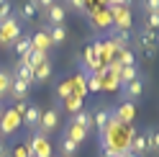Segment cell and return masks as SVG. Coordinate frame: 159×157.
Returning a JSON list of instances; mask_svg holds the SVG:
<instances>
[{
	"label": "cell",
	"mask_w": 159,
	"mask_h": 157,
	"mask_svg": "<svg viewBox=\"0 0 159 157\" xmlns=\"http://www.w3.org/2000/svg\"><path fill=\"white\" fill-rule=\"evenodd\" d=\"M23 36V28H21V21L18 18H8V21L0 23V46H13L18 39Z\"/></svg>",
	"instance_id": "obj_1"
},
{
	"label": "cell",
	"mask_w": 159,
	"mask_h": 157,
	"mask_svg": "<svg viewBox=\"0 0 159 157\" xmlns=\"http://www.w3.org/2000/svg\"><path fill=\"white\" fill-rule=\"evenodd\" d=\"M28 90H31V85H28L26 80H18V77H13L11 95L16 98V101H26V98H28Z\"/></svg>",
	"instance_id": "obj_10"
},
{
	"label": "cell",
	"mask_w": 159,
	"mask_h": 157,
	"mask_svg": "<svg viewBox=\"0 0 159 157\" xmlns=\"http://www.w3.org/2000/svg\"><path fill=\"white\" fill-rule=\"evenodd\" d=\"M136 77H139V70H136V64H131V67H121L116 80H121V85H126V83L136 80Z\"/></svg>",
	"instance_id": "obj_22"
},
{
	"label": "cell",
	"mask_w": 159,
	"mask_h": 157,
	"mask_svg": "<svg viewBox=\"0 0 159 157\" xmlns=\"http://www.w3.org/2000/svg\"><path fill=\"white\" fill-rule=\"evenodd\" d=\"M8 157H11V155H8Z\"/></svg>",
	"instance_id": "obj_39"
},
{
	"label": "cell",
	"mask_w": 159,
	"mask_h": 157,
	"mask_svg": "<svg viewBox=\"0 0 159 157\" xmlns=\"http://www.w3.org/2000/svg\"><path fill=\"white\" fill-rule=\"evenodd\" d=\"M111 16H113V26L118 31H128V28H131V11H128V8H123V5L111 8Z\"/></svg>",
	"instance_id": "obj_4"
},
{
	"label": "cell",
	"mask_w": 159,
	"mask_h": 157,
	"mask_svg": "<svg viewBox=\"0 0 159 157\" xmlns=\"http://www.w3.org/2000/svg\"><path fill=\"white\" fill-rule=\"evenodd\" d=\"M144 11L146 13H159V0H144Z\"/></svg>",
	"instance_id": "obj_31"
},
{
	"label": "cell",
	"mask_w": 159,
	"mask_h": 157,
	"mask_svg": "<svg viewBox=\"0 0 159 157\" xmlns=\"http://www.w3.org/2000/svg\"><path fill=\"white\" fill-rule=\"evenodd\" d=\"M21 126H23V119H21L13 108H5V111H3V116H0V134H3V136L16 134Z\"/></svg>",
	"instance_id": "obj_2"
},
{
	"label": "cell",
	"mask_w": 159,
	"mask_h": 157,
	"mask_svg": "<svg viewBox=\"0 0 159 157\" xmlns=\"http://www.w3.org/2000/svg\"><path fill=\"white\" fill-rule=\"evenodd\" d=\"M57 124H59V108L54 106V108H49V111L41 113V121H39L36 131L41 134V136H46L49 131H54V129H57Z\"/></svg>",
	"instance_id": "obj_3"
},
{
	"label": "cell",
	"mask_w": 159,
	"mask_h": 157,
	"mask_svg": "<svg viewBox=\"0 0 159 157\" xmlns=\"http://www.w3.org/2000/svg\"><path fill=\"white\" fill-rule=\"evenodd\" d=\"M121 67H131L134 64V54H131V49H123V52H118V59H116Z\"/></svg>",
	"instance_id": "obj_27"
},
{
	"label": "cell",
	"mask_w": 159,
	"mask_h": 157,
	"mask_svg": "<svg viewBox=\"0 0 159 157\" xmlns=\"http://www.w3.org/2000/svg\"><path fill=\"white\" fill-rule=\"evenodd\" d=\"M21 59H26L28 67L36 70V67H41L44 62H49V54H46V52H39V49H31V52H28L26 57H21Z\"/></svg>",
	"instance_id": "obj_12"
},
{
	"label": "cell",
	"mask_w": 159,
	"mask_h": 157,
	"mask_svg": "<svg viewBox=\"0 0 159 157\" xmlns=\"http://www.w3.org/2000/svg\"><path fill=\"white\" fill-rule=\"evenodd\" d=\"M146 28L149 31H159V13H149V18H146Z\"/></svg>",
	"instance_id": "obj_30"
},
{
	"label": "cell",
	"mask_w": 159,
	"mask_h": 157,
	"mask_svg": "<svg viewBox=\"0 0 159 157\" xmlns=\"http://www.w3.org/2000/svg\"><path fill=\"white\" fill-rule=\"evenodd\" d=\"M16 77H18V80H26L28 85H34V70L28 67L26 59H18L16 62Z\"/></svg>",
	"instance_id": "obj_14"
},
{
	"label": "cell",
	"mask_w": 159,
	"mask_h": 157,
	"mask_svg": "<svg viewBox=\"0 0 159 157\" xmlns=\"http://www.w3.org/2000/svg\"><path fill=\"white\" fill-rule=\"evenodd\" d=\"M49 75H52V62H44L41 67H36V70H34V83L44 85L49 80Z\"/></svg>",
	"instance_id": "obj_21"
},
{
	"label": "cell",
	"mask_w": 159,
	"mask_h": 157,
	"mask_svg": "<svg viewBox=\"0 0 159 157\" xmlns=\"http://www.w3.org/2000/svg\"><path fill=\"white\" fill-rule=\"evenodd\" d=\"M11 13H13V5H11V0H5V3L0 5V23L8 21V18H11Z\"/></svg>",
	"instance_id": "obj_29"
},
{
	"label": "cell",
	"mask_w": 159,
	"mask_h": 157,
	"mask_svg": "<svg viewBox=\"0 0 159 157\" xmlns=\"http://www.w3.org/2000/svg\"><path fill=\"white\" fill-rule=\"evenodd\" d=\"M13 157H31V155H28V150H26V147H18Z\"/></svg>",
	"instance_id": "obj_35"
},
{
	"label": "cell",
	"mask_w": 159,
	"mask_h": 157,
	"mask_svg": "<svg viewBox=\"0 0 159 157\" xmlns=\"http://www.w3.org/2000/svg\"><path fill=\"white\" fill-rule=\"evenodd\" d=\"M113 113H116V119L121 121V124H131V121H134V116H136V106H134L131 101H126V103L118 106Z\"/></svg>",
	"instance_id": "obj_8"
},
{
	"label": "cell",
	"mask_w": 159,
	"mask_h": 157,
	"mask_svg": "<svg viewBox=\"0 0 159 157\" xmlns=\"http://www.w3.org/2000/svg\"><path fill=\"white\" fill-rule=\"evenodd\" d=\"M11 85H13V75L8 70H0V101L11 93Z\"/></svg>",
	"instance_id": "obj_23"
},
{
	"label": "cell",
	"mask_w": 159,
	"mask_h": 157,
	"mask_svg": "<svg viewBox=\"0 0 159 157\" xmlns=\"http://www.w3.org/2000/svg\"><path fill=\"white\" fill-rule=\"evenodd\" d=\"M36 13H39V8H36L34 3H28V0H26L23 8H21V18H23V21H34Z\"/></svg>",
	"instance_id": "obj_26"
},
{
	"label": "cell",
	"mask_w": 159,
	"mask_h": 157,
	"mask_svg": "<svg viewBox=\"0 0 159 157\" xmlns=\"http://www.w3.org/2000/svg\"><path fill=\"white\" fill-rule=\"evenodd\" d=\"M69 121H75L77 126H82V129H85L87 134H90V131L95 129V126H93V113H90V111H85V108H82V111H77V113H75Z\"/></svg>",
	"instance_id": "obj_11"
},
{
	"label": "cell",
	"mask_w": 159,
	"mask_h": 157,
	"mask_svg": "<svg viewBox=\"0 0 159 157\" xmlns=\"http://www.w3.org/2000/svg\"><path fill=\"white\" fill-rule=\"evenodd\" d=\"M77 142H72V139H67V136H64V139L62 142H59V152H62V157H75L77 155Z\"/></svg>",
	"instance_id": "obj_24"
},
{
	"label": "cell",
	"mask_w": 159,
	"mask_h": 157,
	"mask_svg": "<svg viewBox=\"0 0 159 157\" xmlns=\"http://www.w3.org/2000/svg\"><path fill=\"white\" fill-rule=\"evenodd\" d=\"M26 108H28V103H26V101H18V103H16V108H13V111H16L18 116H23V113H26Z\"/></svg>",
	"instance_id": "obj_33"
},
{
	"label": "cell",
	"mask_w": 159,
	"mask_h": 157,
	"mask_svg": "<svg viewBox=\"0 0 159 157\" xmlns=\"http://www.w3.org/2000/svg\"><path fill=\"white\" fill-rule=\"evenodd\" d=\"M0 157H8V144L0 139Z\"/></svg>",
	"instance_id": "obj_36"
},
{
	"label": "cell",
	"mask_w": 159,
	"mask_h": 157,
	"mask_svg": "<svg viewBox=\"0 0 159 157\" xmlns=\"http://www.w3.org/2000/svg\"><path fill=\"white\" fill-rule=\"evenodd\" d=\"M13 49H16V57H18V59H21V57H26V54L34 49V46H31V36H21V39L13 44Z\"/></svg>",
	"instance_id": "obj_20"
},
{
	"label": "cell",
	"mask_w": 159,
	"mask_h": 157,
	"mask_svg": "<svg viewBox=\"0 0 159 157\" xmlns=\"http://www.w3.org/2000/svg\"><path fill=\"white\" fill-rule=\"evenodd\" d=\"M64 136H67V139H72V142H82V139H87V131L82 129V126H77L75 121H69L67 124V131H64Z\"/></svg>",
	"instance_id": "obj_15"
},
{
	"label": "cell",
	"mask_w": 159,
	"mask_h": 157,
	"mask_svg": "<svg viewBox=\"0 0 159 157\" xmlns=\"http://www.w3.org/2000/svg\"><path fill=\"white\" fill-rule=\"evenodd\" d=\"M46 18H49V26H64V18H67V8H64L62 3H54V5L46 11Z\"/></svg>",
	"instance_id": "obj_6"
},
{
	"label": "cell",
	"mask_w": 159,
	"mask_h": 157,
	"mask_svg": "<svg viewBox=\"0 0 159 157\" xmlns=\"http://www.w3.org/2000/svg\"><path fill=\"white\" fill-rule=\"evenodd\" d=\"M141 93H144V80L141 77H136V80L123 85V95H126V101H131V103L136 101V98H141Z\"/></svg>",
	"instance_id": "obj_7"
},
{
	"label": "cell",
	"mask_w": 159,
	"mask_h": 157,
	"mask_svg": "<svg viewBox=\"0 0 159 157\" xmlns=\"http://www.w3.org/2000/svg\"><path fill=\"white\" fill-rule=\"evenodd\" d=\"M3 3H5V0H0V5H3Z\"/></svg>",
	"instance_id": "obj_38"
},
{
	"label": "cell",
	"mask_w": 159,
	"mask_h": 157,
	"mask_svg": "<svg viewBox=\"0 0 159 157\" xmlns=\"http://www.w3.org/2000/svg\"><path fill=\"white\" fill-rule=\"evenodd\" d=\"M146 150H149V147H146V136L144 134H134L131 142H128V155L136 157V155H144Z\"/></svg>",
	"instance_id": "obj_13"
},
{
	"label": "cell",
	"mask_w": 159,
	"mask_h": 157,
	"mask_svg": "<svg viewBox=\"0 0 159 157\" xmlns=\"http://www.w3.org/2000/svg\"><path fill=\"white\" fill-rule=\"evenodd\" d=\"M93 23H95L98 28H111V26H113L111 8H93Z\"/></svg>",
	"instance_id": "obj_5"
},
{
	"label": "cell",
	"mask_w": 159,
	"mask_h": 157,
	"mask_svg": "<svg viewBox=\"0 0 159 157\" xmlns=\"http://www.w3.org/2000/svg\"><path fill=\"white\" fill-rule=\"evenodd\" d=\"M67 3L72 5V8H77V11H82V8H85V0H67Z\"/></svg>",
	"instance_id": "obj_34"
},
{
	"label": "cell",
	"mask_w": 159,
	"mask_h": 157,
	"mask_svg": "<svg viewBox=\"0 0 159 157\" xmlns=\"http://www.w3.org/2000/svg\"><path fill=\"white\" fill-rule=\"evenodd\" d=\"M144 136H146V147H149V150H159V131L157 129L149 126V129L144 131Z\"/></svg>",
	"instance_id": "obj_25"
},
{
	"label": "cell",
	"mask_w": 159,
	"mask_h": 157,
	"mask_svg": "<svg viewBox=\"0 0 159 157\" xmlns=\"http://www.w3.org/2000/svg\"><path fill=\"white\" fill-rule=\"evenodd\" d=\"M46 34H49V41H52V44H64L67 28L64 26H46Z\"/></svg>",
	"instance_id": "obj_19"
},
{
	"label": "cell",
	"mask_w": 159,
	"mask_h": 157,
	"mask_svg": "<svg viewBox=\"0 0 159 157\" xmlns=\"http://www.w3.org/2000/svg\"><path fill=\"white\" fill-rule=\"evenodd\" d=\"M64 108L69 111V116H75L77 111H82V95H77V93H69L64 98Z\"/></svg>",
	"instance_id": "obj_18"
},
{
	"label": "cell",
	"mask_w": 159,
	"mask_h": 157,
	"mask_svg": "<svg viewBox=\"0 0 159 157\" xmlns=\"http://www.w3.org/2000/svg\"><path fill=\"white\" fill-rule=\"evenodd\" d=\"M111 108H100V111H95L93 113V126H98V131H105V126L108 121H111Z\"/></svg>",
	"instance_id": "obj_16"
},
{
	"label": "cell",
	"mask_w": 159,
	"mask_h": 157,
	"mask_svg": "<svg viewBox=\"0 0 159 157\" xmlns=\"http://www.w3.org/2000/svg\"><path fill=\"white\" fill-rule=\"evenodd\" d=\"M54 3H57V0H36V8H39V11H44V13H46V11H49V8H52Z\"/></svg>",
	"instance_id": "obj_32"
},
{
	"label": "cell",
	"mask_w": 159,
	"mask_h": 157,
	"mask_svg": "<svg viewBox=\"0 0 159 157\" xmlns=\"http://www.w3.org/2000/svg\"><path fill=\"white\" fill-rule=\"evenodd\" d=\"M103 88V80H100V72H95V75H90V80H87V90L90 93H98Z\"/></svg>",
	"instance_id": "obj_28"
},
{
	"label": "cell",
	"mask_w": 159,
	"mask_h": 157,
	"mask_svg": "<svg viewBox=\"0 0 159 157\" xmlns=\"http://www.w3.org/2000/svg\"><path fill=\"white\" fill-rule=\"evenodd\" d=\"M31 46L39 49V52H46V54H49V46H52V41H49L46 28H44V31H39L36 36H31Z\"/></svg>",
	"instance_id": "obj_17"
},
{
	"label": "cell",
	"mask_w": 159,
	"mask_h": 157,
	"mask_svg": "<svg viewBox=\"0 0 159 157\" xmlns=\"http://www.w3.org/2000/svg\"><path fill=\"white\" fill-rule=\"evenodd\" d=\"M41 108H39V106H28V108H26V113L21 116V119H23V124L28 126V129H36V126H39V121H41Z\"/></svg>",
	"instance_id": "obj_9"
},
{
	"label": "cell",
	"mask_w": 159,
	"mask_h": 157,
	"mask_svg": "<svg viewBox=\"0 0 159 157\" xmlns=\"http://www.w3.org/2000/svg\"><path fill=\"white\" fill-rule=\"evenodd\" d=\"M3 111H5V108H3V103H0V116H3Z\"/></svg>",
	"instance_id": "obj_37"
}]
</instances>
